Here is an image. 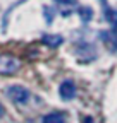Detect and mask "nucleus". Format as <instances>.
<instances>
[{"instance_id":"1","label":"nucleus","mask_w":117,"mask_h":123,"mask_svg":"<svg viewBox=\"0 0 117 123\" xmlns=\"http://www.w3.org/2000/svg\"><path fill=\"white\" fill-rule=\"evenodd\" d=\"M21 67V62L16 56L10 55H0V75H12Z\"/></svg>"},{"instance_id":"2","label":"nucleus","mask_w":117,"mask_h":123,"mask_svg":"<svg viewBox=\"0 0 117 123\" xmlns=\"http://www.w3.org/2000/svg\"><path fill=\"white\" fill-rule=\"evenodd\" d=\"M7 96L10 98V101L17 103V104H24L29 99V91L22 86H10L7 89Z\"/></svg>"},{"instance_id":"3","label":"nucleus","mask_w":117,"mask_h":123,"mask_svg":"<svg viewBox=\"0 0 117 123\" xmlns=\"http://www.w3.org/2000/svg\"><path fill=\"white\" fill-rule=\"evenodd\" d=\"M100 38L103 41L105 48L112 53L117 51V31L115 29H110V31H102L100 33Z\"/></svg>"},{"instance_id":"4","label":"nucleus","mask_w":117,"mask_h":123,"mask_svg":"<svg viewBox=\"0 0 117 123\" xmlns=\"http://www.w3.org/2000/svg\"><path fill=\"white\" fill-rule=\"evenodd\" d=\"M58 94H60V98L64 101H71L76 98V86L72 80H64L60 84V87H58Z\"/></svg>"},{"instance_id":"5","label":"nucleus","mask_w":117,"mask_h":123,"mask_svg":"<svg viewBox=\"0 0 117 123\" xmlns=\"http://www.w3.org/2000/svg\"><path fill=\"white\" fill-rule=\"evenodd\" d=\"M62 36H58V34H47V36H43V43L52 46V48H57L58 44H62Z\"/></svg>"},{"instance_id":"6","label":"nucleus","mask_w":117,"mask_h":123,"mask_svg":"<svg viewBox=\"0 0 117 123\" xmlns=\"http://www.w3.org/2000/svg\"><path fill=\"white\" fill-rule=\"evenodd\" d=\"M103 15H105V19H107L109 24H112L114 27H117V10H115V9L107 7L105 12H103Z\"/></svg>"},{"instance_id":"7","label":"nucleus","mask_w":117,"mask_h":123,"mask_svg":"<svg viewBox=\"0 0 117 123\" xmlns=\"http://www.w3.org/2000/svg\"><path fill=\"white\" fill-rule=\"evenodd\" d=\"M43 123H66L64 121V115L60 113H50L43 118Z\"/></svg>"},{"instance_id":"8","label":"nucleus","mask_w":117,"mask_h":123,"mask_svg":"<svg viewBox=\"0 0 117 123\" xmlns=\"http://www.w3.org/2000/svg\"><path fill=\"white\" fill-rule=\"evenodd\" d=\"M78 14H79V17H81L84 22H88V21H90V19L93 17V10H91L90 7H79Z\"/></svg>"},{"instance_id":"9","label":"nucleus","mask_w":117,"mask_h":123,"mask_svg":"<svg viewBox=\"0 0 117 123\" xmlns=\"http://www.w3.org/2000/svg\"><path fill=\"white\" fill-rule=\"evenodd\" d=\"M84 123H93V118H91V116H88V118H84Z\"/></svg>"},{"instance_id":"10","label":"nucleus","mask_w":117,"mask_h":123,"mask_svg":"<svg viewBox=\"0 0 117 123\" xmlns=\"http://www.w3.org/2000/svg\"><path fill=\"white\" fill-rule=\"evenodd\" d=\"M4 113H5V110H4V106H2V104H0V118H2V116H4Z\"/></svg>"}]
</instances>
